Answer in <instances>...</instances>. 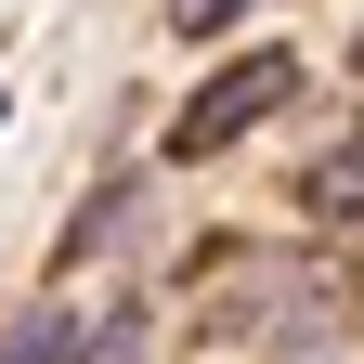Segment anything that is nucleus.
<instances>
[{"label":"nucleus","instance_id":"obj_1","mask_svg":"<svg viewBox=\"0 0 364 364\" xmlns=\"http://www.w3.org/2000/svg\"><path fill=\"white\" fill-rule=\"evenodd\" d=\"M287 91H299V65H287V53H235V65H221V78L196 91V105L169 117V156L196 169V156H221V144H247V130H260L273 105H287Z\"/></svg>","mask_w":364,"mask_h":364},{"label":"nucleus","instance_id":"obj_2","mask_svg":"<svg viewBox=\"0 0 364 364\" xmlns=\"http://www.w3.org/2000/svg\"><path fill=\"white\" fill-rule=\"evenodd\" d=\"M312 312H326V299H312V287H287V273H221L208 338H235V326H273V338H287V326H312Z\"/></svg>","mask_w":364,"mask_h":364},{"label":"nucleus","instance_id":"obj_6","mask_svg":"<svg viewBox=\"0 0 364 364\" xmlns=\"http://www.w3.org/2000/svg\"><path fill=\"white\" fill-rule=\"evenodd\" d=\"M235 14H247V0H169V26H182V39H221Z\"/></svg>","mask_w":364,"mask_h":364},{"label":"nucleus","instance_id":"obj_7","mask_svg":"<svg viewBox=\"0 0 364 364\" xmlns=\"http://www.w3.org/2000/svg\"><path fill=\"white\" fill-rule=\"evenodd\" d=\"M351 65H364V26H351Z\"/></svg>","mask_w":364,"mask_h":364},{"label":"nucleus","instance_id":"obj_3","mask_svg":"<svg viewBox=\"0 0 364 364\" xmlns=\"http://www.w3.org/2000/svg\"><path fill=\"white\" fill-rule=\"evenodd\" d=\"M287 196H299V221H364V130H351V144H326V156H299Z\"/></svg>","mask_w":364,"mask_h":364},{"label":"nucleus","instance_id":"obj_5","mask_svg":"<svg viewBox=\"0 0 364 364\" xmlns=\"http://www.w3.org/2000/svg\"><path fill=\"white\" fill-rule=\"evenodd\" d=\"M78 364H144V312H130V299H117V312H91V338H78Z\"/></svg>","mask_w":364,"mask_h":364},{"label":"nucleus","instance_id":"obj_4","mask_svg":"<svg viewBox=\"0 0 364 364\" xmlns=\"http://www.w3.org/2000/svg\"><path fill=\"white\" fill-rule=\"evenodd\" d=\"M0 364H78V312H65V299L14 312V326H0Z\"/></svg>","mask_w":364,"mask_h":364}]
</instances>
